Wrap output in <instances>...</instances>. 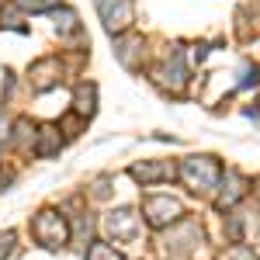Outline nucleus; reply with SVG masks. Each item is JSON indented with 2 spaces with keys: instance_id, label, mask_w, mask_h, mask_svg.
Masks as SVG:
<instances>
[{
  "instance_id": "1",
  "label": "nucleus",
  "mask_w": 260,
  "mask_h": 260,
  "mask_svg": "<svg viewBox=\"0 0 260 260\" xmlns=\"http://www.w3.org/2000/svg\"><path fill=\"white\" fill-rule=\"evenodd\" d=\"M180 177H184V184L191 191H212L219 184L222 170H219V163H215V156H191L180 167Z\"/></svg>"
},
{
  "instance_id": "2",
  "label": "nucleus",
  "mask_w": 260,
  "mask_h": 260,
  "mask_svg": "<svg viewBox=\"0 0 260 260\" xmlns=\"http://www.w3.org/2000/svg\"><path fill=\"white\" fill-rule=\"evenodd\" d=\"M31 233H35V240L42 246H49V250H59L62 243L70 240V229H66V222H62L59 212H39L35 222H31Z\"/></svg>"
},
{
  "instance_id": "3",
  "label": "nucleus",
  "mask_w": 260,
  "mask_h": 260,
  "mask_svg": "<svg viewBox=\"0 0 260 260\" xmlns=\"http://www.w3.org/2000/svg\"><path fill=\"white\" fill-rule=\"evenodd\" d=\"M142 215L149 225H170V222L180 215V201L170 198V194H149V198L142 201Z\"/></svg>"
},
{
  "instance_id": "4",
  "label": "nucleus",
  "mask_w": 260,
  "mask_h": 260,
  "mask_svg": "<svg viewBox=\"0 0 260 260\" xmlns=\"http://www.w3.org/2000/svg\"><path fill=\"white\" fill-rule=\"evenodd\" d=\"M98 11L111 35H121L125 28H132V0H98Z\"/></svg>"
},
{
  "instance_id": "5",
  "label": "nucleus",
  "mask_w": 260,
  "mask_h": 260,
  "mask_svg": "<svg viewBox=\"0 0 260 260\" xmlns=\"http://www.w3.org/2000/svg\"><path fill=\"white\" fill-rule=\"evenodd\" d=\"M108 233H111L115 240H128V236H136V233H139V215H136L132 208H118V212H111V215H108Z\"/></svg>"
},
{
  "instance_id": "6",
  "label": "nucleus",
  "mask_w": 260,
  "mask_h": 260,
  "mask_svg": "<svg viewBox=\"0 0 260 260\" xmlns=\"http://www.w3.org/2000/svg\"><path fill=\"white\" fill-rule=\"evenodd\" d=\"M177 170L170 167V163H136L132 167V177L142 180V184H153V180H167V177H174Z\"/></svg>"
},
{
  "instance_id": "7",
  "label": "nucleus",
  "mask_w": 260,
  "mask_h": 260,
  "mask_svg": "<svg viewBox=\"0 0 260 260\" xmlns=\"http://www.w3.org/2000/svg\"><path fill=\"white\" fill-rule=\"evenodd\" d=\"M246 194V180L240 177V174H225V180H222V198H219V208H229V205H236V201Z\"/></svg>"
},
{
  "instance_id": "8",
  "label": "nucleus",
  "mask_w": 260,
  "mask_h": 260,
  "mask_svg": "<svg viewBox=\"0 0 260 260\" xmlns=\"http://www.w3.org/2000/svg\"><path fill=\"white\" fill-rule=\"evenodd\" d=\"M77 115H83V118H90L94 115V87H87V83H80L77 87Z\"/></svg>"
},
{
  "instance_id": "9",
  "label": "nucleus",
  "mask_w": 260,
  "mask_h": 260,
  "mask_svg": "<svg viewBox=\"0 0 260 260\" xmlns=\"http://www.w3.org/2000/svg\"><path fill=\"white\" fill-rule=\"evenodd\" d=\"M56 149H59V142H56V128H52V125H45V128H42V142H39V149H35V153H39V156H52Z\"/></svg>"
},
{
  "instance_id": "10",
  "label": "nucleus",
  "mask_w": 260,
  "mask_h": 260,
  "mask_svg": "<svg viewBox=\"0 0 260 260\" xmlns=\"http://www.w3.org/2000/svg\"><path fill=\"white\" fill-rule=\"evenodd\" d=\"M87 260H121V253H118V250H111L108 243H90Z\"/></svg>"
},
{
  "instance_id": "11",
  "label": "nucleus",
  "mask_w": 260,
  "mask_h": 260,
  "mask_svg": "<svg viewBox=\"0 0 260 260\" xmlns=\"http://www.w3.org/2000/svg\"><path fill=\"white\" fill-rule=\"evenodd\" d=\"M24 11H31V14H39V11H56L59 7V0H18Z\"/></svg>"
},
{
  "instance_id": "12",
  "label": "nucleus",
  "mask_w": 260,
  "mask_h": 260,
  "mask_svg": "<svg viewBox=\"0 0 260 260\" xmlns=\"http://www.w3.org/2000/svg\"><path fill=\"white\" fill-rule=\"evenodd\" d=\"M14 253V233H0V260H7Z\"/></svg>"
},
{
  "instance_id": "13",
  "label": "nucleus",
  "mask_w": 260,
  "mask_h": 260,
  "mask_svg": "<svg viewBox=\"0 0 260 260\" xmlns=\"http://www.w3.org/2000/svg\"><path fill=\"white\" fill-rule=\"evenodd\" d=\"M225 260H257V257H253V250H246V246H236V250H233V253H229Z\"/></svg>"
},
{
  "instance_id": "14",
  "label": "nucleus",
  "mask_w": 260,
  "mask_h": 260,
  "mask_svg": "<svg viewBox=\"0 0 260 260\" xmlns=\"http://www.w3.org/2000/svg\"><path fill=\"white\" fill-rule=\"evenodd\" d=\"M0 136H7V125H0Z\"/></svg>"
}]
</instances>
